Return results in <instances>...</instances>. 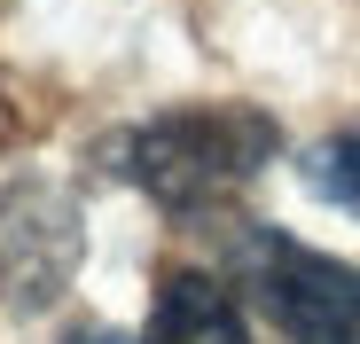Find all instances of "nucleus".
I'll return each instance as SVG.
<instances>
[{
    "label": "nucleus",
    "instance_id": "nucleus-6",
    "mask_svg": "<svg viewBox=\"0 0 360 344\" xmlns=\"http://www.w3.org/2000/svg\"><path fill=\"white\" fill-rule=\"evenodd\" d=\"M71 344H126V336H110V329H86V336H71Z\"/></svg>",
    "mask_w": 360,
    "mask_h": 344
},
{
    "label": "nucleus",
    "instance_id": "nucleus-2",
    "mask_svg": "<svg viewBox=\"0 0 360 344\" xmlns=\"http://www.w3.org/2000/svg\"><path fill=\"white\" fill-rule=\"evenodd\" d=\"M235 258H243V290L290 344H360V274L345 258L290 243L282 227H251Z\"/></svg>",
    "mask_w": 360,
    "mask_h": 344
},
{
    "label": "nucleus",
    "instance_id": "nucleus-4",
    "mask_svg": "<svg viewBox=\"0 0 360 344\" xmlns=\"http://www.w3.org/2000/svg\"><path fill=\"white\" fill-rule=\"evenodd\" d=\"M141 344H251V329H243V305L212 274H165Z\"/></svg>",
    "mask_w": 360,
    "mask_h": 344
},
{
    "label": "nucleus",
    "instance_id": "nucleus-5",
    "mask_svg": "<svg viewBox=\"0 0 360 344\" xmlns=\"http://www.w3.org/2000/svg\"><path fill=\"white\" fill-rule=\"evenodd\" d=\"M306 188H314L321 204H337V211H352V219H360V126L329 133V141L306 157Z\"/></svg>",
    "mask_w": 360,
    "mask_h": 344
},
{
    "label": "nucleus",
    "instance_id": "nucleus-3",
    "mask_svg": "<svg viewBox=\"0 0 360 344\" xmlns=\"http://www.w3.org/2000/svg\"><path fill=\"white\" fill-rule=\"evenodd\" d=\"M79 251H86V227L63 188H16L0 204V298L16 313H39L63 298L79 274Z\"/></svg>",
    "mask_w": 360,
    "mask_h": 344
},
{
    "label": "nucleus",
    "instance_id": "nucleus-1",
    "mask_svg": "<svg viewBox=\"0 0 360 344\" xmlns=\"http://www.w3.org/2000/svg\"><path fill=\"white\" fill-rule=\"evenodd\" d=\"M282 133L266 110L243 102H204V110H165V118L134 126L117 141V172L165 211H219L227 196H243L259 172L274 164Z\"/></svg>",
    "mask_w": 360,
    "mask_h": 344
}]
</instances>
